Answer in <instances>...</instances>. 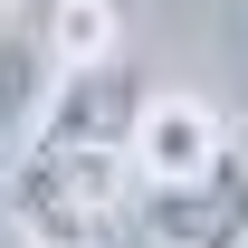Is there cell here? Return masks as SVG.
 Returning a JSON list of instances; mask_svg holds the SVG:
<instances>
[{
    "mask_svg": "<svg viewBox=\"0 0 248 248\" xmlns=\"http://www.w3.org/2000/svg\"><path fill=\"white\" fill-rule=\"evenodd\" d=\"M0 248H38V239H29V229H19V219H0Z\"/></svg>",
    "mask_w": 248,
    "mask_h": 248,
    "instance_id": "6",
    "label": "cell"
},
{
    "mask_svg": "<svg viewBox=\"0 0 248 248\" xmlns=\"http://www.w3.org/2000/svg\"><path fill=\"white\" fill-rule=\"evenodd\" d=\"M38 48H48V67H58V77L105 67V58H124V10H115V0H48Z\"/></svg>",
    "mask_w": 248,
    "mask_h": 248,
    "instance_id": "5",
    "label": "cell"
},
{
    "mask_svg": "<svg viewBox=\"0 0 248 248\" xmlns=\"http://www.w3.org/2000/svg\"><path fill=\"white\" fill-rule=\"evenodd\" d=\"M124 153H134V182L143 191L153 182H191V172H210V162L229 153V124H219V105H201V95H153L143 86Z\"/></svg>",
    "mask_w": 248,
    "mask_h": 248,
    "instance_id": "3",
    "label": "cell"
},
{
    "mask_svg": "<svg viewBox=\"0 0 248 248\" xmlns=\"http://www.w3.org/2000/svg\"><path fill=\"white\" fill-rule=\"evenodd\" d=\"M48 95H58V67H48V48H38V29H0V172L29 153Z\"/></svg>",
    "mask_w": 248,
    "mask_h": 248,
    "instance_id": "4",
    "label": "cell"
},
{
    "mask_svg": "<svg viewBox=\"0 0 248 248\" xmlns=\"http://www.w3.org/2000/svg\"><path fill=\"white\" fill-rule=\"evenodd\" d=\"M0 191L38 248H95L134 201V153H124V134H86V124L38 115L29 153L0 172Z\"/></svg>",
    "mask_w": 248,
    "mask_h": 248,
    "instance_id": "1",
    "label": "cell"
},
{
    "mask_svg": "<svg viewBox=\"0 0 248 248\" xmlns=\"http://www.w3.org/2000/svg\"><path fill=\"white\" fill-rule=\"evenodd\" d=\"M143 248H248V162L219 153L191 182H153L134 201Z\"/></svg>",
    "mask_w": 248,
    "mask_h": 248,
    "instance_id": "2",
    "label": "cell"
}]
</instances>
